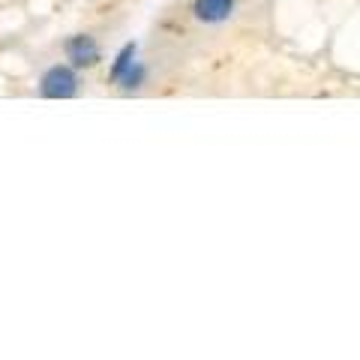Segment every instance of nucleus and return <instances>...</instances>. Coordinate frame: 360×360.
Instances as JSON below:
<instances>
[{
  "instance_id": "nucleus-2",
  "label": "nucleus",
  "mask_w": 360,
  "mask_h": 360,
  "mask_svg": "<svg viewBox=\"0 0 360 360\" xmlns=\"http://www.w3.org/2000/svg\"><path fill=\"white\" fill-rule=\"evenodd\" d=\"M66 58L72 60V66H96L103 60V51H99V42L87 33H78V37L66 39Z\"/></svg>"
},
{
  "instance_id": "nucleus-3",
  "label": "nucleus",
  "mask_w": 360,
  "mask_h": 360,
  "mask_svg": "<svg viewBox=\"0 0 360 360\" xmlns=\"http://www.w3.org/2000/svg\"><path fill=\"white\" fill-rule=\"evenodd\" d=\"M234 13V0H193V15L205 25H219L229 21Z\"/></svg>"
},
{
  "instance_id": "nucleus-5",
  "label": "nucleus",
  "mask_w": 360,
  "mask_h": 360,
  "mask_svg": "<svg viewBox=\"0 0 360 360\" xmlns=\"http://www.w3.org/2000/svg\"><path fill=\"white\" fill-rule=\"evenodd\" d=\"M135 60V42H129V45H123L120 49V54L115 58V66H111V82H117V78L129 70V63Z\"/></svg>"
},
{
  "instance_id": "nucleus-4",
  "label": "nucleus",
  "mask_w": 360,
  "mask_h": 360,
  "mask_svg": "<svg viewBox=\"0 0 360 360\" xmlns=\"http://www.w3.org/2000/svg\"><path fill=\"white\" fill-rule=\"evenodd\" d=\"M144 78H148V66L139 63V60H132V63H129V70L123 72L117 82H123V87H127V90H135V87H141V84H144Z\"/></svg>"
},
{
  "instance_id": "nucleus-1",
  "label": "nucleus",
  "mask_w": 360,
  "mask_h": 360,
  "mask_svg": "<svg viewBox=\"0 0 360 360\" xmlns=\"http://www.w3.org/2000/svg\"><path fill=\"white\" fill-rule=\"evenodd\" d=\"M39 94L45 99H70L78 94V78L70 66H51L39 82Z\"/></svg>"
}]
</instances>
